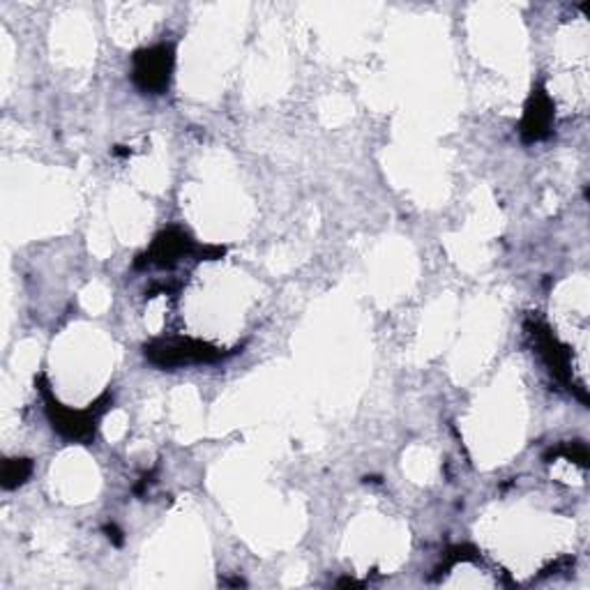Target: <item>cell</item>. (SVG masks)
<instances>
[{
  "instance_id": "obj_5",
  "label": "cell",
  "mask_w": 590,
  "mask_h": 590,
  "mask_svg": "<svg viewBox=\"0 0 590 590\" xmlns=\"http://www.w3.org/2000/svg\"><path fill=\"white\" fill-rule=\"evenodd\" d=\"M197 247L192 243L182 228H166L155 238V243L151 245V249L145 251L137 259V268L143 266H157V268H174L180 259L194 255Z\"/></svg>"
},
{
  "instance_id": "obj_7",
  "label": "cell",
  "mask_w": 590,
  "mask_h": 590,
  "mask_svg": "<svg viewBox=\"0 0 590 590\" xmlns=\"http://www.w3.org/2000/svg\"><path fill=\"white\" fill-rule=\"evenodd\" d=\"M33 473L31 459H8L3 463V489H16L19 484H24Z\"/></svg>"
},
{
  "instance_id": "obj_3",
  "label": "cell",
  "mask_w": 590,
  "mask_h": 590,
  "mask_svg": "<svg viewBox=\"0 0 590 590\" xmlns=\"http://www.w3.org/2000/svg\"><path fill=\"white\" fill-rule=\"evenodd\" d=\"M134 86L145 95H162L172 86L176 51L174 45H157L151 49H141L132 58Z\"/></svg>"
},
{
  "instance_id": "obj_8",
  "label": "cell",
  "mask_w": 590,
  "mask_h": 590,
  "mask_svg": "<svg viewBox=\"0 0 590 590\" xmlns=\"http://www.w3.org/2000/svg\"><path fill=\"white\" fill-rule=\"evenodd\" d=\"M567 457V459H570V461H575V463H579V467H588V450H586V446H583V442H573V446H565V448H558V450H552V455L550 457Z\"/></svg>"
},
{
  "instance_id": "obj_1",
  "label": "cell",
  "mask_w": 590,
  "mask_h": 590,
  "mask_svg": "<svg viewBox=\"0 0 590 590\" xmlns=\"http://www.w3.org/2000/svg\"><path fill=\"white\" fill-rule=\"evenodd\" d=\"M39 390L45 394V404H47V417L54 427V432H58L62 438L74 440V442H93L95 432H97V423L99 417L104 415L111 404H114V394L104 392L95 404H91L88 409L83 411H74L62 406L58 399L51 394L49 386L45 384V376H39Z\"/></svg>"
},
{
  "instance_id": "obj_9",
  "label": "cell",
  "mask_w": 590,
  "mask_h": 590,
  "mask_svg": "<svg viewBox=\"0 0 590 590\" xmlns=\"http://www.w3.org/2000/svg\"><path fill=\"white\" fill-rule=\"evenodd\" d=\"M107 533H109V540H114V544H122V533L116 529V526L111 523V526H107Z\"/></svg>"
},
{
  "instance_id": "obj_2",
  "label": "cell",
  "mask_w": 590,
  "mask_h": 590,
  "mask_svg": "<svg viewBox=\"0 0 590 590\" xmlns=\"http://www.w3.org/2000/svg\"><path fill=\"white\" fill-rule=\"evenodd\" d=\"M145 361L160 369H180L189 365H210L224 361L226 353L213 344L192 340V337H168L143 346Z\"/></svg>"
},
{
  "instance_id": "obj_4",
  "label": "cell",
  "mask_w": 590,
  "mask_h": 590,
  "mask_svg": "<svg viewBox=\"0 0 590 590\" xmlns=\"http://www.w3.org/2000/svg\"><path fill=\"white\" fill-rule=\"evenodd\" d=\"M526 332H529L535 351L540 353L544 365L550 367V371L554 374L556 381H560L565 386H570L573 384L570 353H567V349L556 340L554 332L550 328H546L542 321H538V319L526 321Z\"/></svg>"
},
{
  "instance_id": "obj_6",
  "label": "cell",
  "mask_w": 590,
  "mask_h": 590,
  "mask_svg": "<svg viewBox=\"0 0 590 590\" xmlns=\"http://www.w3.org/2000/svg\"><path fill=\"white\" fill-rule=\"evenodd\" d=\"M554 102L542 86H538L529 102H526V111H523V120H521V139L526 143H538L544 141L546 137L552 134L554 128Z\"/></svg>"
}]
</instances>
